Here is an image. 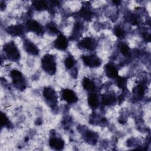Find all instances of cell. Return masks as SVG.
Masks as SVG:
<instances>
[{
  "label": "cell",
  "instance_id": "obj_6",
  "mask_svg": "<svg viewBox=\"0 0 151 151\" xmlns=\"http://www.w3.org/2000/svg\"><path fill=\"white\" fill-rule=\"evenodd\" d=\"M49 145L50 147L55 150H61L63 149L65 145L64 140L62 137L56 135V133L52 130L49 139Z\"/></svg>",
  "mask_w": 151,
  "mask_h": 151
},
{
  "label": "cell",
  "instance_id": "obj_12",
  "mask_svg": "<svg viewBox=\"0 0 151 151\" xmlns=\"http://www.w3.org/2000/svg\"><path fill=\"white\" fill-rule=\"evenodd\" d=\"M24 48L25 51L29 55H37L39 54L40 50L38 47L32 41L28 39H24Z\"/></svg>",
  "mask_w": 151,
  "mask_h": 151
},
{
  "label": "cell",
  "instance_id": "obj_22",
  "mask_svg": "<svg viewBox=\"0 0 151 151\" xmlns=\"http://www.w3.org/2000/svg\"><path fill=\"white\" fill-rule=\"evenodd\" d=\"M116 83L117 87L122 90H125L127 88V78L124 77H121L118 76L116 78Z\"/></svg>",
  "mask_w": 151,
  "mask_h": 151
},
{
  "label": "cell",
  "instance_id": "obj_5",
  "mask_svg": "<svg viewBox=\"0 0 151 151\" xmlns=\"http://www.w3.org/2000/svg\"><path fill=\"white\" fill-rule=\"evenodd\" d=\"M81 60L86 66L90 68L98 67L101 64V59L96 54L83 55L81 56Z\"/></svg>",
  "mask_w": 151,
  "mask_h": 151
},
{
  "label": "cell",
  "instance_id": "obj_11",
  "mask_svg": "<svg viewBox=\"0 0 151 151\" xmlns=\"http://www.w3.org/2000/svg\"><path fill=\"white\" fill-rule=\"evenodd\" d=\"M25 29V26L21 24H15L8 26L6 28V31L13 37H20L24 34Z\"/></svg>",
  "mask_w": 151,
  "mask_h": 151
},
{
  "label": "cell",
  "instance_id": "obj_17",
  "mask_svg": "<svg viewBox=\"0 0 151 151\" xmlns=\"http://www.w3.org/2000/svg\"><path fill=\"white\" fill-rule=\"evenodd\" d=\"M82 86L85 90L90 93L95 92L96 90V86L95 83L87 77H84L83 79Z\"/></svg>",
  "mask_w": 151,
  "mask_h": 151
},
{
  "label": "cell",
  "instance_id": "obj_27",
  "mask_svg": "<svg viewBox=\"0 0 151 151\" xmlns=\"http://www.w3.org/2000/svg\"><path fill=\"white\" fill-rule=\"evenodd\" d=\"M46 28L51 34H59L60 33L58 28H57L56 25L55 24H54L53 22L48 23L46 25Z\"/></svg>",
  "mask_w": 151,
  "mask_h": 151
},
{
  "label": "cell",
  "instance_id": "obj_8",
  "mask_svg": "<svg viewBox=\"0 0 151 151\" xmlns=\"http://www.w3.org/2000/svg\"><path fill=\"white\" fill-rule=\"evenodd\" d=\"M61 97L62 100L69 104H73L78 101V97L76 93L71 89L65 88L61 91Z\"/></svg>",
  "mask_w": 151,
  "mask_h": 151
},
{
  "label": "cell",
  "instance_id": "obj_16",
  "mask_svg": "<svg viewBox=\"0 0 151 151\" xmlns=\"http://www.w3.org/2000/svg\"><path fill=\"white\" fill-rule=\"evenodd\" d=\"M117 98L113 93L104 94L101 96V102L106 106H112L117 102Z\"/></svg>",
  "mask_w": 151,
  "mask_h": 151
},
{
  "label": "cell",
  "instance_id": "obj_10",
  "mask_svg": "<svg viewBox=\"0 0 151 151\" xmlns=\"http://www.w3.org/2000/svg\"><path fill=\"white\" fill-rule=\"evenodd\" d=\"M68 45L67 38L61 33L58 34L57 38L53 42V47L60 51H65Z\"/></svg>",
  "mask_w": 151,
  "mask_h": 151
},
{
  "label": "cell",
  "instance_id": "obj_15",
  "mask_svg": "<svg viewBox=\"0 0 151 151\" xmlns=\"http://www.w3.org/2000/svg\"><path fill=\"white\" fill-rule=\"evenodd\" d=\"M83 136L86 142L93 145L97 143L98 140V136L97 133L90 130H85V133Z\"/></svg>",
  "mask_w": 151,
  "mask_h": 151
},
{
  "label": "cell",
  "instance_id": "obj_14",
  "mask_svg": "<svg viewBox=\"0 0 151 151\" xmlns=\"http://www.w3.org/2000/svg\"><path fill=\"white\" fill-rule=\"evenodd\" d=\"M78 15L84 20L89 21L92 18L93 12L90 6L87 5H83L80 9L78 12Z\"/></svg>",
  "mask_w": 151,
  "mask_h": 151
},
{
  "label": "cell",
  "instance_id": "obj_21",
  "mask_svg": "<svg viewBox=\"0 0 151 151\" xmlns=\"http://www.w3.org/2000/svg\"><path fill=\"white\" fill-rule=\"evenodd\" d=\"M83 29V25L81 22L80 21H77L75 23L73 30L72 32V35H71V38H77V37H79L80 35V33L81 32L82 30Z\"/></svg>",
  "mask_w": 151,
  "mask_h": 151
},
{
  "label": "cell",
  "instance_id": "obj_2",
  "mask_svg": "<svg viewBox=\"0 0 151 151\" xmlns=\"http://www.w3.org/2000/svg\"><path fill=\"white\" fill-rule=\"evenodd\" d=\"M41 66L42 69L49 75L55 74L57 70L55 57L50 54L44 55L41 60Z\"/></svg>",
  "mask_w": 151,
  "mask_h": 151
},
{
  "label": "cell",
  "instance_id": "obj_20",
  "mask_svg": "<svg viewBox=\"0 0 151 151\" xmlns=\"http://www.w3.org/2000/svg\"><path fill=\"white\" fill-rule=\"evenodd\" d=\"M32 6L35 9L42 11L48 9L49 5L48 2L45 1H34L32 2Z\"/></svg>",
  "mask_w": 151,
  "mask_h": 151
},
{
  "label": "cell",
  "instance_id": "obj_1",
  "mask_svg": "<svg viewBox=\"0 0 151 151\" xmlns=\"http://www.w3.org/2000/svg\"><path fill=\"white\" fill-rule=\"evenodd\" d=\"M2 51L4 56L9 61L17 62L20 59V52L17 45L14 41H9L4 44Z\"/></svg>",
  "mask_w": 151,
  "mask_h": 151
},
{
  "label": "cell",
  "instance_id": "obj_19",
  "mask_svg": "<svg viewBox=\"0 0 151 151\" xmlns=\"http://www.w3.org/2000/svg\"><path fill=\"white\" fill-rule=\"evenodd\" d=\"M87 102L91 109H96L99 106V99L97 94L95 92L90 93L87 98Z\"/></svg>",
  "mask_w": 151,
  "mask_h": 151
},
{
  "label": "cell",
  "instance_id": "obj_28",
  "mask_svg": "<svg viewBox=\"0 0 151 151\" xmlns=\"http://www.w3.org/2000/svg\"><path fill=\"white\" fill-rule=\"evenodd\" d=\"M6 7V5H5V2L2 1H1V5H0V8H1V11H3L4 9H5Z\"/></svg>",
  "mask_w": 151,
  "mask_h": 151
},
{
  "label": "cell",
  "instance_id": "obj_29",
  "mask_svg": "<svg viewBox=\"0 0 151 151\" xmlns=\"http://www.w3.org/2000/svg\"><path fill=\"white\" fill-rule=\"evenodd\" d=\"M112 2L114 3L115 5H119L121 3V1H113Z\"/></svg>",
  "mask_w": 151,
  "mask_h": 151
},
{
  "label": "cell",
  "instance_id": "obj_26",
  "mask_svg": "<svg viewBox=\"0 0 151 151\" xmlns=\"http://www.w3.org/2000/svg\"><path fill=\"white\" fill-rule=\"evenodd\" d=\"M119 51L124 56H128L130 54V48L127 44L125 42H122L119 45Z\"/></svg>",
  "mask_w": 151,
  "mask_h": 151
},
{
  "label": "cell",
  "instance_id": "obj_4",
  "mask_svg": "<svg viewBox=\"0 0 151 151\" xmlns=\"http://www.w3.org/2000/svg\"><path fill=\"white\" fill-rule=\"evenodd\" d=\"M42 96L47 103L51 107H54L57 103V95L54 89L46 87L43 89Z\"/></svg>",
  "mask_w": 151,
  "mask_h": 151
},
{
  "label": "cell",
  "instance_id": "obj_25",
  "mask_svg": "<svg viewBox=\"0 0 151 151\" xmlns=\"http://www.w3.org/2000/svg\"><path fill=\"white\" fill-rule=\"evenodd\" d=\"M1 127H6V128H10L12 127V124L10 122L8 117L3 112L1 113Z\"/></svg>",
  "mask_w": 151,
  "mask_h": 151
},
{
  "label": "cell",
  "instance_id": "obj_7",
  "mask_svg": "<svg viewBox=\"0 0 151 151\" xmlns=\"http://www.w3.org/2000/svg\"><path fill=\"white\" fill-rule=\"evenodd\" d=\"M25 27L27 31L34 32L38 35H42L44 32V28L42 25L34 19H28L25 23Z\"/></svg>",
  "mask_w": 151,
  "mask_h": 151
},
{
  "label": "cell",
  "instance_id": "obj_3",
  "mask_svg": "<svg viewBox=\"0 0 151 151\" xmlns=\"http://www.w3.org/2000/svg\"><path fill=\"white\" fill-rule=\"evenodd\" d=\"M10 77L12 84L18 90L23 91L26 88L27 81L22 73L18 70H12L10 71Z\"/></svg>",
  "mask_w": 151,
  "mask_h": 151
},
{
  "label": "cell",
  "instance_id": "obj_9",
  "mask_svg": "<svg viewBox=\"0 0 151 151\" xmlns=\"http://www.w3.org/2000/svg\"><path fill=\"white\" fill-rule=\"evenodd\" d=\"M77 45L80 48L93 51L97 46V42L94 38L87 37L80 40Z\"/></svg>",
  "mask_w": 151,
  "mask_h": 151
},
{
  "label": "cell",
  "instance_id": "obj_24",
  "mask_svg": "<svg viewBox=\"0 0 151 151\" xmlns=\"http://www.w3.org/2000/svg\"><path fill=\"white\" fill-rule=\"evenodd\" d=\"M113 33L119 38H122L126 35V32L124 29L120 25H116L114 27Z\"/></svg>",
  "mask_w": 151,
  "mask_h": 151
},
{
  "label": "cell",
  "instance_id": "obj_13",
  "mask_svg": "<svg viewBox=\"0 0 151 151\" xmlns=\"http://www.w3.org/2000/svg\"><path fill=\"white\" fill-rule=\"evenodd\" d=\"M104 72L107 77L115 79L119 76V71L117 67L112 63H107L104 67Z\"/></svg>",
  "mask_w": 151,
  "mask_h": 151
},
{
  "label": "cell",
  "instance_id": "obj_18",
  "mask_svg": "<svg viewBox=\"0 0 151 151\" xmlns=\"http://www.w3.org/2000/svg\"><path fill=\"white\" fill-rule=\"evenodd\" d=\"M145 93V88L143 83H139L136 86L133 90V93L134 98L136 100H141L143 99Z\"/></svg>",
  "mask_w": 151,
  "mask_h": 151
},
{
  "label": "cell",
  "instance_id": "obj_23",
  "mask_svg": "<svg viewBox=\"0 0 151 151\" xmlns=\"http://www.w3.org/2000/svg\"><path fill=\"white\" fill-rule=\"evenodd\" d=\"M76 64V61L71 55L67 56L64 60V65L68 70H71L74 68Z\"/></svg>",
  "mask_w": 151,
  "mask_h": 151
}]
</instances>
